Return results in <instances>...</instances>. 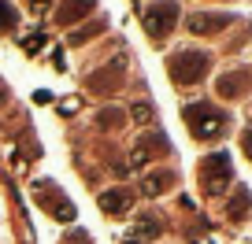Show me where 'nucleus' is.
Returning a JSON list of instances; mask_svg holds the SVG:
<instances>
[{
	"instance_id": "obj_1",
	"label": "nucleus",
	"mask_w": 252,
	"mask_h": 244,
	"mask_svg": "<svg viewBox=\"0 0 252 244\" xmlns=\"http://www.w3.org/2000/svg\"><path fill=\"white\" fill-rule=\"evenodd\" d=\"M167 71H171L174 85H197V81L212 71V55L200 52V48H178V52L167 59Z\"/></svg>"
},
{
	"instance_id": "obj_2",
	"label": "nucleus",
	"mask_w": 252,
	"mask_h": 244,
	"mask_svg": "<svg viewBox=\"0 0 252 244\" xmlns=\"http://www.w3.org/2000/svg\"><path fill=\"white\" fill-rule=\"evenodd\" d=\"M186 126L197 141H215L226 130V111H219L215 104H186Z\"/></svg>"
},
{
	"instance_id": "obj_3",
	"label": "nucleus",
	"mask_w": 252,
	"mask_h": 244,
	"mask_svg": "<svg viewBox=\"0 0 252 244\" xmlns=\"http://www.w3.org/2000/svg\"><path fill=\"white\" fill-rule=\"evenodd\" d=\"M230 156L226 152H212V156L200 159V181H204V192L208 196H219L222 189L230 185Z\"/></svg>"
},
{
	"instance_id": "obj_4",
	"label": "nucleus",
	"mask_w": 252,
	"mask_h": 244,
	"mask_svg": "<svg viewBox=\"0 0 252 244\" xmlns=\"http://www.w3.org/2000/svg\"><path fill=\"white\" fill-rule=\"evenodd\" d=\"M174 23H178V0H156V4L145 8V30H149L152 37L171 33Z\"/></svg>"
},
{
	"instance_id": "obj_5",
	"label": "nucleus",
	"mask_w": 252,
	"mask_h": 244,
	"mask_svg": "<svg viewBox=\"0 0 252 244\" xmlns=\"http://www.w3.org/2000/svg\"><path fill=\"white\" fill-rule=\"evenodd\" d=\"M123 71H126V55H115V59H111V71L104 67V71L89 74L86 85L93 89V93H100V96H111V93L123 89Z\"/></svg>"
},
{
	"instance_id": "obj_6",
	"label": "nucleus",
	"mask_w": 252,
	"mask_h": 244,
	"mask_svg": "<svg viewBox=\"0 0 252 244\" xmlns=\"http://www.w3.org/2000/svg\"><path fill=\"white\" fill-rule=\"evenodd\" d=\"M171 148V141H167L159 130H149L145 137H137V144H134V152H130V163L134 166H145L152 156H163V152Z\"/></svg>"
},
{
	"instance_id": "obj_7",
	"label": "nucleus",
	"mask_w": 252,
	"mask_h": 244,
	"mask_svg": "<svg viewBox=\"0 0 252 244\" xmlns=\"http://www.w3.org/2000/svg\"><path fill=\"white\" fill-rule=\"evenodd\" d=\"M230 23H234V19H230V15H222V11H193V15H189V33L212 37V33L226 30Z\"/></svg>"
},
{
	"instance_id": "obj_8",
	"label": "nucleus",
	"mask_w": 252,
	"mask_h": 244,
	"mask_svg": "<svg viewBox=\"0 0 252 244\" xmlns=\"http://www.w3.org/2000/svg\"><path fill=\"white\" fill-rule=\"evenodd\" d=\"M249 85H252L249 71H230V74H222V78L215 81V93H219L222 100H237V96L249 93Z\"/></svg>"
},
{
	"instance_id": "obj_9",
	"label": "nucleus",
	"mask_w": 252,
	"mask_h": 244,
	"mask_svg": "<svg viewBox=\"0 0 252 244\" xmlns=\"http://www.w3.org/2000/svg\"><path fill=\"white\" fill-rule=\"evenodd\" d=\"M130 207H134V192H130V189H108V192H100V211L111 215V218H123Z\"/></svg>"
},
{
	"instance_id": "obj_10",
	"label": "nucleus",
	"mask_w": 252,
	"mask_h": 244,
	"mask_svg": "<svg viewBox=\"0 0 252 244\" xmlns=\"http://www.w3.org/2000/svg\"><path fill=\"white\" fill-rule=\"evenodd\" d=\"M137 185H141V196H163L167 189H174V174L167 170V166H156V170H149Z\"/></svg>"
},
{
	"instance_id": "obj_11",
	"label": "nucleus",
	"mask_w": 252,
	"mask_h": 244,
	"mask_svg": "<svg viewBox=\"0 0 252 244\" xmlns=\"http://www.w3.org/2000/svg\"><path fill=\"white\" fill-rule=\"evenodd\" d=\"M93 8H96V0H63V8L56 11V23L71 26V23H78V19H86Z\"/></svg>"
},
{
	"instance_id": "obj_12",
	"label": "nucleus",
	"mask_w": 252,
	"mask_h": 244,
	"mask_svg": "<svg viewBox=\"0 0 252 244\" xmlns=\"http://www.w3.org/2000/svg\"><path fill=\"white\" fill-rule=\"evenodd\" d=\"M134 237H141V241H156V237H159V222L152 218V215H141V218L134 222Z\"/></svg>"
},
{
	"instance_id": "obj_13",
	"label": "nucleus",
	"mask_w": 252,
	"mask_h": 244,
	"mask_svg": "<svg viewBox=\"0 0 252 244\" xmlns=\"http://www.w3.org/2000/svg\"><path fill=\"white\" fill-rule=\"evenodd\" d=\"M19 26V11L11 0H0V33H11Z\"/></svg>"
},
{
	"instance_id": "obj_14",
	"label": "nucleus",
	"mask_w": 252,
	"mask_h": 244,
	"mask_svg": "<svg viewBox=\"0 0 252 244\" xmlns=\"http://www.w3.org/2000/svg\"><path fill=\"white\" fill-rule=\"evenodd\" d=\"M123 122H126V115L119 108H104L100 115H96V126H100V130H119Z\"/></svg>"
},
{
	"instance_id": "obj_15",
	"label": "nucleus",
	"mask_w": 252,
	"mask_h": 244,
	"mask_svg": "<svg viewBox=\"0 0 252 244\" xmlns=\"http://www.w3.org/2000/svg\"><path fill=\"white\" fill-rule=\"evenodd\" d=\"M100 30H104V23H89V26H82V30L67 33V45H86V41H89V37H96Z\"/></svg>"
},
{
	"instance_id": "obj_16",
	"label": "nucleus",
	"mask_w": 252,
	"mask_h": 244,
	"mask_svg": "<svg viewBox=\"0 0 252 244\" xmlns=\"http://www.w3.org/2000/svg\"><path fill=\"white\" fill-rule=\"evenodd\" d=\"M226 207H230V218H234V222H237V218H245V211H249V189H237V192H234V200H230Z\"/></svg>"
},
{
	"instance_id": "obj_17",
	"label": "nucleus",
	"mask_w": 252,
	"mask_h": 244,
	"mask_svg": "<svg viewBox=\"0 0 252 244\" xmlns=\"http://www.w3.org/2000/svg\"><path fill=\"white\" fill-rule=\"evenodd\" d=\"M130 115H134L141 126H152V122H156V111H152V104H149V100H137L134 108H130Z\"/></svg>"
},
{
	"instance_id": "obj_18",
	"label": "nucleus",
	"mask_w": 252,
	"mask_h": 244,
	"mask_svg": "<svg viewBox=\"0 0 252 244\" xmlns=\"http://www.w3.org/2000/svg\"><path fill=\"white\" fill-rule=\"evenodd\" d=\"M41 45H45V33H41V30L30 33V37H23V48H26V52H37Z\"/></svg>"
},
{
	"instance_id": "obj_19",
	"label": "nucleus",
	"mask_w": 252,
	"mask_h": 244,
	"mask_svg": "<svg viewBox=\"0 0 252 244\" xmlns=\"http://www.w3.org/2000/svg\"><path fill=\"white\" fill-rule=\"evenodd\" d=\"M63 244H89V233H82V229H78V233H67Z\"/></svg>"
},
{
	"instance_id": "obj_20",
	"label": "nucleus",
	"mask_w": 252,
	"mask_h": 244,
	"mask_svg": "<svg viewBox=\"0 0 252 244\" xmlns=\"http://www.w3.org/2000/svg\"><path fill=\"white\" fill-rule=\"evenodd\" d=\"M241 144H245V156L252 159V130H245V137H241Z\"/></svg>"
},
{
	"instance_id": "obj_21",
	"label": "nucleus",
	"mask_w": 252,
	"mask_h": 244,
	"mask_svg": "<svg viewBox=\"0 0 252 244\" xmlns=\"http://www.w3.org/2000/svg\"><path fill=\"white\" fill-rule=\"evenodd\" d=\"M30 8L33 11H45V0H30Z\"/></svg>"
},
{
	"instance_id": "obj_22",
	"label": "nucleus",
	"mask_w": 252,
	"mask_h": 244,
	"mask_svg": "<svg viewBox=\"0 0 252 244\" xmlns=\"http://www.w3.org/2000/svg\"><path fill=\"white\" fill-rule=\"evenodd\" d=\"M4 100H8V93H4V89H0V104H4Z\"/></svg>"
}]
</instances>
